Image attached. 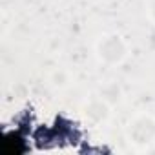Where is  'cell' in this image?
Wrapping results in <instances>:
<instances>
[{
    "label": "cell",
    "mask_w": 155,
    "mask_h": 155,
    "mask_svg": "<svg viewBox=\"0 0 155 155\" xmlns=\"http://www.w3.org/2000/svg\"><path fill=\"white\" fill-rule=\"evenodd\" d=\"M126 55H128V48H126V42L122 40L120 35L108 33V35L99 38V42H97V57L104 64H110V66L120 64L126 58Z\"/></svg>",
    "instance_id": "obj_2"
},
{
    "label": "cell",
    "mask_w": 155,
    "mask_h": 155,
    "mask_svg": "<svg viewBox=\"0 0 155 155\" xmlns=\"http://www.w3.org/2000/svg\"><path fill=\"white\" fill-rule=\"evenodd\" d=\"M102 99H104L106 102L113 104L115 101H119V99H120V90H119L117 86H106V88H104V91H102Z\"/></svg>",
    "instance_id": "obj_4"
},
{
    "label": "cell",
    "mask_w": 155,
    "mask_h": 155,
    "mask_svg": "<svg viewBox=\"0 0 155 155\" xmlns=\"http://www.w3.org/2000/svg\"><path fill=\"white\" fill-rule=\"evenodd\" d=\"M148 13H150V17L155 20V0H150V4H148Z\"/></svg>",
    "instance_id": "obj_5"
},
{
    "label": "cell",
    "mask_w": 155,
    "mask_h": 155,
    "mask_svg": "<svg viewBox=\"0 0 155 155\" xmlns=\"http://www.w3.org/2000/svg\"><path fill=\"white\" fill-rule=\"evenodd\" d=\"M84 115H86V119L91 124H102L110 117V102H106L102 97L101 99H93V101H90L86 104Z\"/></svg>",
    "instance_id": "obj_3"
},
{
    "label": "cell",
    "mask_w": 155,
    "mask_h": 155,
    "mask_svg": "<svg viewBox=\"0 0 155 155\" xmlns=\"http://www.w3.org/2000/svg\"><path fill=\"white\" fill-rule=\"evenodd\" d=\"M148 151H151V153H155V144H153V146H150V148H148Z\"/></svg>",
    "instance_id": "obj_6"
},
{
    "label": "cell",
    "mask_w": 155,
    "mask_h": 155,
    "mask_svg": "<svg viewBox=\"0 0 155 155\" xmlns=\"http://www.w3.org/2000/svg\"><path fill=\"white\" fill-rule=\"evenodd\" d=\"M128 140L137 148H150L155 144V119L151 115H137L126 128Z\"/></svg>",
    "instance_id": "obj_1"
}]
</instances>
